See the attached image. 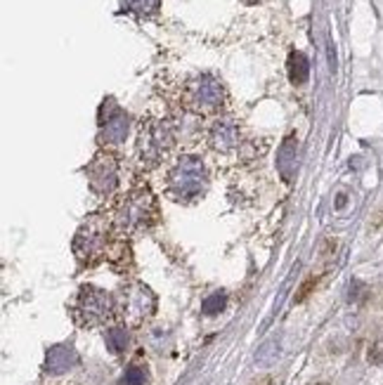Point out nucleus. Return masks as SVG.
Masks as SVG:
<instances>
[{
    "label": "nucleus",
    "mask_w": 383,
    "mask_h": 385,
    "mask_svg": "<svg viewBox=\"0 0 383 385\" xmlns=\"http://www.w3.org/2000/svg\"><path fill=\"white\" fill-rule=\"evenodd\" d=\"M107 347H109V352H114V354H123L128 350V331L126 329H121V327H112L107 331Z\"/></svg>",
    "instance_id": "15"
},
{
    "label": "nucleus",
    "mask_w": 383,
    "mask_h": 385,
    "mask_svg": "<svg viewBox=\"0 0 383 385\" xmlns=\"http://www.w3.org/2000/svg\"><path fill=\"white\" fill-rule=\"evenodd\" d=\"M308 76H310V64L303 53H291L289 55V78L293 85H303Z\"/></svg>",
    "instance_id": "13"
},
{
    "label": "nucleus",
    "mask_w": 383,
    "mask_h": 385,
    "mask_svg": "<svg viewBox=\"0 0 383 385\" xmlns=\"http://www.w3.org/2000/svg\"><path fill=\"white\" fill-rule=\"evenodd\" d=\"M372 362H379V364H383V340H379V343L372 347Z\"/></svg>",
    "instance_id": "18"
},
{
    "label": "nucleus",
    "mask_w": 383,
    "mask_h": 385,
    "mask_svg": "<svg viewBox=\"0 0 383 385\" xmlns=\"http://www.w3.org/2000/svg\"><path fill=\"white\" fill-rule=\"evenodd\" d=\"M128 135V116L112 97H107L100 107V139L105 147L121 144Z\"/></svg>",
    "instance_id": "8"
},
{
    "label": "nucleus",
    "mask_w": 383,
    "mask_h": 385,
    "mask_svg": "<svg viewBox=\"0 0 383 385\" xmlns=\"http://www.w3.org/2000/svg\"><path fill=\"white\" fill-rule=\"evenodd\" d=\"M159 220V204L149 187H135L126 191L112 209V222L116 234L132 236L147 232Z\"/></svg>",
    "instance_id": "1"
},
{
    "label": "nucleus",
    "mask_w": 383,
    "mask_h": 385,
    "mask_svg": "<svg viewBox=\"0 0 383 385\" xmlns=\"http://www.w3.org/2000/svg\"><path fill=\"white\" fill-rule=\"evenodd\" d=\"M121 5L123 10L137 14V17H152V14L159 12L161 0H121Z\"/></svg>",
    "instance_id": "14"
},
{
    "label": "nucleus",
    "mask_w": 383,
    "mask_h": 385,
    "mask_svg": "<svg viewBox=\"0 0 383 385\" xmlns=\"http://www.w3.org/2000/svg\"><path fill=\"white\" fill-rule=\"evenodd\" d=\"M116 315V300L98 286H83L71 302V317L78 327H98L112 322Z\"/></svg>",
    "instance_id": "4"
},
{
    "label": "nucleus",
    "mask_w": 383,
    "mask_h": 385,
    "mask_svg": "<svg viewBox=\"0 0 383 385\" xmlns=\"http://www.w3.org/2000/svg\"><path fill=\"white\" fill-rule=\"evenodd\" d=\"M209 175H206V166L199 157L178 159V164L168 173V194L180 204H192L204 194Z\"/></svg>",
    "instance_id": "3"
},
{
    "label": "nucleus",
    "mask_w": 383,
    "mask_h": 385,
    "mask_svg": "<svg viewBox=\"0 0 383 385\" xmlns=\"http://www.w3.org/2000/svg\"><path fill=\"white\" fill-rule=\"evenodd\" d=\"M175 142L173 128L164 121H147L140 128L137 137V157L145 166H157L171 152Z\"/></svg>",
    "instance_id": "5"
},
{
    "label": "nucleus",
    "mask_w": 383,
    "mask_h": 385,
    "mask_svg": "<svg viewBox=\"0 0 383 385\" xmlns=\"http://www.w3.org/2000/svg\"><path fill=\"white\" fill-rule=\"evenodd\" d=\"M244 3H248V5H253V3H261V0H244Z\"/></svg>",
    "instance_id": "20"
},
{
    "label": "nucleus",
    "mask_w": 383,
    "mask_h": 385,
    "mask_svg": "<svg viewBox=\"0 0 383 385\" xmlns=\"http://www.w3.org/2000/svg\"><path fill=\"white\" fill-rule=\"evenodd\" d=\"M88 182H90V189L95 194H112L119 184V161H116L114 154L109 152H100L90 164L85 168Z\"/></svg>",
    "instance_id": "7"
},
{
    "label": "nucleus",
    "mask_w": 383,
    "mask_h": 385,
    "mask_svg": "<svg viewBox=\"0 0 383 385\" xmlns=\"http://www.w3.org/2000/svg\"><path fill=\"white\" fill-rule=\"evenodd\" d=\"M121 302H123V312H128L135 320H142V317H147L154 310V295L142 284H130L128 288H123Z\"/></svg>",
    "instance_id": "9"
},
{
    "label": "nucleus",
    "mask_w": 383,
    "mask_h": 385,
    "mask_svg": "<svg viewBox=\"0 0 383 385\" xmlns=\"http://www.w3.org/2000/svg\"><path fill=\"white\" fill-rule=\"evenodd\" d=\"M185 102L192 111H196V114H213V111H218L220 107H223L225 88L216 76L204 73V76L194 78L187 85Z\"/></svg>",
    "instance_id": "6"
},
{
    "label": "nucleus",
    "mask_w": 383,
    "mask_h": 385,
    "mask_svg": "<svg viewBox=\"0 0 383 385\" xmlns=\"http://www.w3.org/2000/svg\"><path fill=\"white\" fill-rule=\"evenodd\" d=\"M225 302H227V295L223 291H216L201 302V312L206 317H216V315H220L225 310Z\"/></svg>",
    "instance_id": "16"
},
{
    "label": "nucleus",
    "mask_w": 383,
    "mask_h": 385,
    "mask_svg": "<svg viewBox=\"0 0 383 385\" xmlns=\"http://www.w3.org/2000/svg\"><path fill=\"white\" fill-rule=\"evenodd\" d=\"M313 288H315V279H308V281H305V284H303V288H300V291H298V295H296V300L300 302V300H303V298H305V295H308V293H310V291H313Z\"/></svg>",
    "instance_id": "19"
},
{
    "label": "nucleus",
    "mask_w": 383,
    "mask_h": 385,
    "mask_svg": "<svg viewBox=\"0 0 383 385\" xmlns=\"http://www.w3.org/2000/svg\"><path fill=\"white\" fill-rule=\"evenodd\" d=\"M209 144L220 154H230L239 147V128L230 118H220L209 128Z\"/></svg>",
    "instance_id": "10"
},
{
    "label": "nucleus",
    "mask_w": 383,
    "mask_h": 385,
    "mask_svg": "<svg viewBox=\"0 0 383 385\" xmlns=\"http://www.w3.org/2000/svg\"><path fill=\"white\" fill-rule=\"evenodd\" d=\"M121 385H147V369L140 364H132L123 374Z\"/></svg>",
    "instance_id": "17"
},
{
    "label": "nucleus",
    "mask_w": 383,
    "mask_h": 385,
    "mask_svg": "<svg viewBox=\"0 0 383 385\" xmlns=\"http://www.w3.org/2000/svg\"><path fill=\"white\" fill-rule=\"evenodd\" d=\"M298 161H300V149L296 137H286L284 144L277 152V170L282 175L284 182H291L298 173Z\"/></svg>",
    "instance_id": "11"
},
{
    "label": "nucleus",
    "mask_w": 383,
    "mask_h": 385,
    "mask_svg": "<svg viewBox=\"0 0 383 385\" xmlns=\"http://www.w3.org/2000/svg\"><path fill=\"white\" fill-rule=\"evenodd\" d=\"M78 364V354L71 345H55L46 354V374L60 376Z\"/></svg>",
    "instance_id": "12"
},
{
    "label": "nucleus",
    "mask_w": 383,
    "mask_h": 385,
    "mask_svg": "<svg viewBox=\"0 0 383 385\" xmlns=\"http://www.w3.org/2000/svg\"><path fill=\"white\" fill-rule=\"evenodd\" d=\"M114 234L116 229L112 218L90 216L73 236V255L78 258L80 265L93 268V265L109 258V250L114 246Z\"/></svg>",
    "instance_id": "2"
}]
</instances>
